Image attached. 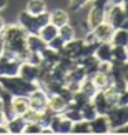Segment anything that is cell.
Wrapping results in <instances>:
<instances>
[{
  "mask_svg": "<svg viewBox=\"0 0 128 135\" xmlns=\"http://www.w3.org/2000/svg\"><path fill=\"white\" fill-rule=\"evenodd\" d=\"M103 21H105V10L94 6V7L91 8L90 14H88V26H90V29H94L95 26H98Z\"/></svg>",
  "mask_w": 128,
  "mask_h": 135,
  "instance_id": "cell-3",
  "label": "cell"
},
{
  "mask_svg": "<svg viewBox=\"0 0 128 135\" xmlns=\"http://www.w3.org/2000/svg\"><path fill=\"white\" fill-rule=\"evenodd\" d=\"M113 43V46H127L128 44V33L125 29H114V33H113V37L110 40Z\"/></svg>",
  "mask_w": 128,
  "mask_h": 135,
  "instance_id": "cell-9",
  "label": "cell"
},
{
  "mask_svg": "<svg viewBox=\"0 0 128 135\" xmlns=\"http://www.w3.org/2000/svg\"><path fill=\"white\" fill-rule=\"evenodd\" d=\"M58 36H59V37L62 39L65 43H68V41H70V40L75 39V36H76L75 28L66 23V25L58 28Z\"/></svg>",
  "mask_w": 128,
  "mask_h": 135,
  "instance_id": "cell-10",
  "label": "cell"
},
{
  "mask_svg": "<svg viewBox=\"0 0 128 135\" xmlns=\"http://www.w3.org/2000/svg\"><path fill=\"white\" fill-rule=\"evenodd\" d=\"M47 11V4L44 0H29L26 4V13L30 15H39Z\"/></svg>",
  "mask_w": 128,
  "mask_h": 135,
  "instance_id": "cell-6",
  "label": "cell"
},
{
  "mask_svg": "<svg viewBox=\"0 0 128 135\" xmlns=\"http://www.w3.org/2000/svg\"><path fill=\"white\" fill-rule=\"evenodd\" d=\"M92 33L95 36L96 41H102V43H109L113 37L114 33V28L110 23H99L98 26H95L92 29Z\"/></svg>",
  "mask_w": 128,
  "mask_h": 135,
  "instance_id": "cell-1",
  "label": "cell"
},
{
  "mask_svg": "<svg viewBox=\"0 0 128 135\" xmlns=\"http://www.w3.org/2000/svg\"><path fill=\"white\" fill-rule=\"evenodd\" d=\"M10 106L15 116H22L29 109V98H25V95L13 97V101L10 102Z\"/></svg>",
  "mask_w": 128,
  "mask_h": 135,
  "instance_id": "cell-2",
  "label": "cell"
},
{
  "mask_svg": "<svg viewBox=\"0 0 128 135\" xmlns=\"http://www.w3.org/2000/svg\"><path fill=\"white\" fill-rule=\"evenodd\" d=\"M47 108H50L52 112H63V110L68 109V101H65L62 97H61L59 94H55L51 97L50 101H47Z\"/></svg>",
  "mask_w": 128,
  "mask_h": 135,
  "instance_id": "cell-5",
  "label": "cell"
},
{
  "mask_svg": "<svg viewBox=\"0 0 128 135\" xmlns=\"http://www.w3.org/2000/svg\"><path fill=\"white\" fill-rule=\"evenodd\" d=\"M39 36L46 43H48V41H51L54 37H57V36H58V28L54 26L52 23H47L46 26H43L39 30Z\"/></svg>",
  "mask_w": 128,
  "mask_h": 135,
  "instance_id": "cell-8",
  "label": "cell"
},
{
  "mask_svg": "<svg viewBox=\"0 0 128 135\" xmlns=\"http://www.w3.org/2000/svg\"><path fill=\"white\" fill-rule=\"evenodd\" d=\"M125 50H127V52H128V44H127V48H125Z\"/></svg>",
  "mask_w": 128,
  "mask_h": 135,
  "instance_id": "cell-13",
  "label": "cell"
},
{
  "mask_svg": "<svg viewBox=\"0 0 128 135\" xmlns=\"http://www.w3.org/2000/svg\"><path fill=\"white\" fill-rule=\"evenodd\" d=\"M90 123H91V132H107L109 128H110L107 117H103V116H96Z\"/></svg>",
  "mask_w": 128,
  "mask_h": 135,
  "instance_id": "cell-7",
  "label": "cell"
},
{
  "mask_svg": "<svg viewBox=\"0 0 128 135\" xmlns=\"http://www.w3.org/2000/svg\"><path fill=\"white\" fill-rule=\"evenodd\" d=\"M50 22L54 26L61 28V26H63L69 22V14L66 13V11L61 10V8H57L50 14Z\"/></svg>",
  "mask_w": 128,
  "mask_h": 135,
  "instance_id": "cell-4",
  "label": "cell"
},
{
  "mask_svg": "<svg viewBox=\"0 0 128 135\" xmlns=\"http://www.w3.org/2000/svg\"><path fill=\"white\" fill-rule=\"evenodd\" d=\"M6 4H7V2L6 0H0V10H3L6 7Z\"/></svg>",
  "mask_w": 128,
  "mask_h": 135,
  "instance_id": "cell-12",
  "label": "cell"
},
{
  "mask_svg": "<svg viewBox=\"0 0 128 135\" xmlns=\"http://www.w3.org/2000/svg\"><path fill=\"white\" fill-rule=\"evenodd\" d=\"M3 29H4V21H3V18L0 17V32H3Z\"/></svg>",
  "mask_w": 128,
  "mask_h": 135,
  "instance_id": "cell-11",
  "label": "cell"
}]
</instances>
